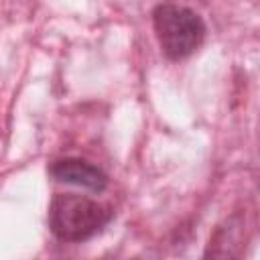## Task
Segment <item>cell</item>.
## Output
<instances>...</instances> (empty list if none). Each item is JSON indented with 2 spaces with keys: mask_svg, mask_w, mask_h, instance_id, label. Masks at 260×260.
I'll use <instances>...</instances> for the list:
<instances>
[{
  "mask_svg": "<svg viewBox=\"0 0 260 260\" xmlns=\"http://www.w3.org/2000/svg\"><path fill=\"white\" fill-rule=\"evenodd\" d=\"M112 217L114 209L110 205L75 193H59L49 205V228L63 242L89 240L102 232Z\"/></svg>",
  "mask_w": 260,
  "mask_h": 260,
  "instance_id": "6da1fadb",
  "label": "cell"
},
{
  "mask_svg": "<svg viewBox=\"0 0 260 260\" xmlns=\"http://www.w3.org/2000/svg\"><path fill=\"white\" fill-rule=\"evenodd\" d=\"M152 26L160 51L173 61L195 53L205 39L203 18L181 4H156L152 10Z\"/></svg>",
  "mask_w": 260,
  "mask_h": 260,
  "instance_id": "7a4b0ae2",
  "label": "cell"
},
{
  "mask_svg": "<svg viewBox=\"0 0 260 260\" xmlns=\"http://www.w3.org/2000/svg\"><path fill=\"white\" fill-rule=\"evenodd\" d=\"M47 171L55 181L79 185V187H85L95 193H100L108 187L106 173L83 158H59V160L51 162Z\"/></svg>",
  "mask_w": 260,
  "mask_h": 260,
  "instance_id": "3957f363",
  "label": "cell"
}]
</instances>
